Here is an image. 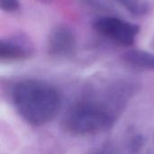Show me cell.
Returning <instances> with one entry per match:
<instances>
[{"label": "cell", "instance_id": "ba28073f", "mask_svg": "<svg viewBox=\"0 0 154 154\" xmlns=\"http://www.w3.org/2000/svg\"><path fill=\"white\" fill-rule=\"evenodd\" d=\"M0 5L2 10L8 13L16 12L20 7V3L18 0H0Z\"/></svg>", "mask_w": 154, "mask_h": 154}, {"label": "cell", "instance_id": "7a4b0ae2", "mask_svg": "<svg viewBox=\"0 0 154 154\" xmlns=\"http://www.w3.org/2000/svg\"><path fill=\"white\" fill-rule=\"evenodd\" d=\"M115 120L112 107L101 101L86 100L77 103L68 111L63 124L71 134L88 136L107 131Z\"/></svg>", "mask_w": 154, "mask_h": 154}, {"label": "cell", "instance_id": "9c48e42d", "mask_svg": "<svg viewBox=\"0 0 154 154\" xmlns=\"http://www.w3.org/2000/svg\"><path fill=\"white\" fill-rule=\"evenodd\" d=\"M92 154H121L119 151L110 144H106L94 152Z\"/></svg>", "mask_w": 154, "mask_h": 154}, {"label": "cell", "instance_id": "277c9868", "mask_svg": "<svg viewBox=\"0 0 154 154\" xmlns=\"http://www.w3.org/2000/svg\"><path fill=\"white\" fill-rule=\"evenodd\" d=\"M76 49V37L72 30L65 25L56 26L48 38V51L55 57L70 56Z\"/></svg>", "mask_w": 154, "mask_h": 154}, {"label": "cell", "instance_id": "8992f818", "mask_svg": "<svg viewBox=\"0 0 154 154\" xmlns=\"http://www.w3.org/2000/svg\"><path fill=\"white\" fill-rule=\"evenodd\" d=\"M124 61L135 68L154 71V54L142 51V50H130L123 56Z\"/></svg>", "mask_w": 154, "mask_h": 154}, {"label": "cell", "instance_id": "3957f363", "mask_svg": "<svg viewBox=\"0 0 154 154\" xmlns=\"http://www.w3.org/2000/svg\"><path fill=\"white\" fill-rule=\"evenodd\" d=\"M94 29L106 37L122 46H131L139 34V25L116 16H99L93 21Z\"/></svg>", "mask_w": 154, "mask_h": 154}, {"label": "cell", "instance_id": "52a82bcc", "mask_svg": "<svg viewBox=\"0 0 154 154\" xmlns=\"http://www.w3.org/2000/svg\"><path fill=\"white\" fill-rule=\"evenodd\" d=\"M129 13L134 15H143L149 11V4L145 0H116Z\"/></svg>", "mask_w": 154, "mask_h": 154}, {"label": "cell", "instance_id": "6da1fadb", "mask_svg": "<svg viewBox=\"0 0 154 154\" xmlns=\"http://www.w3.org/2000/svg\"><path fill=\"white\" fill-rule=\"evenodd\" d=\"M12 98L18 113L32 125L51 122L61 106V96L51 84L38 80H23L13 89Z\"/></svg>", "mask_w": 154, "mask_h": 154}, {"label": "cell", "instance_id": "5b68a950", "mask_svg": "<svg viewBox=\"0 0 154 154\" xmlns=\"http://www.w3.org/2000/svg\"><path fill=\"white\" fill-rule=\"evenodd\" d=\"M32 54L29 40L23 35H15L0 42V59L2 61H20Z\"/></svg>", "mask_w": 154, "mask_h": 154}]
</instances>
